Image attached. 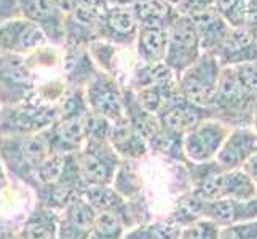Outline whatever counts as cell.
Returning a JSON list of instances; mask_svg holds the SVG:
<instances>
[{
    "instance_id": "obj_1",
    "label": "cell",
    "mask_w": 257,
    "mask_h": 239,
    "mask_svg": "<svg viewBox=\"0 0 257 239\" xmlns=\"http://www.w3.org/2000/svg\"><path fill=\"white\" fill-rule=\"evenodd\" d=\"M50 147L43 131L29 136L0 137V159L8 172L31 188L37 187L35 172L42 161L50 155Z\"/></svg>"
},
{
    "instance_id": "obj_2",
    "label": "cell",
    "mask_w": 257,
    "mask_h": 239,
    "mask_svg": "<svg viewBox=\"0 0 257 239\" xmlns=\"http://www.w3.org/2000/svg\"><path fill=\"white\" fill-rule=\"evenodd\" d=\"M257 110V96L247 93L238 83L232 67H222L217 94L211 107L212 118L230 128H251Z\"/></svg>"
},
{
    "instance_id": "obj_3",
    "label": "cell",
    "mask_w": 257,
    "mask_h": 239,
    "mask_svg": "<svg viewBox=\"0 0 257 239\" xmlns=\"http://www.w3.org/2000/svg\"><path fill=\"white\" fill-rule=\"evenodd\" d=\"M58 120V104L34 96L20 104L0 107V137L29 136L48 129Z\"/></svg>"
},
{
    "instance_id": "obj_4",
    "label": "cell",
    "mask_w": 257,
    "mask_h": 239,
    "mask_svg": "<svg viewBox=\"0 0 257 239\" xmlns=\"http://www.w3.org/2000/svg\"><path fill=\"white\" fill-rule=\"evenodd\" d=\"M220 70L222 67L217 59L212 55L203 53L190 67L177 77L179 96L195 107L211 110L217 94Z\"/></svg>"
},
{
    "instance_id": "obj_5",
    "label": "cell",
    "mask_w": 257,
    "mask_h": 239,
    "mask_svg": "<svg viewBox=\"0 0 257 239\" xmlns=\"http://www.w3.org/2000/svg\"><path fill=\"white\" fill-rule=\"evenodd\" d=\"M37 88L39 77L26 58L0 55V107L32 99Z\"/></svg>"
},
{
    "instance_id": "obj_6",
    "label": "cell",
    "mask_w": 257,
    "mask_h": 239,
    "mask_svg": "<svg viewBox=\"0 0 257 239\" xmlns=\"http://www.w3.org/2000/svg\"><path fill=\"white\" fill-rule=\"evenodd\" d=\"M203 55L195 24L189 16L179 15L168 29V45L163 63L179 77Z\"/></svg>"
},
{
    "instance_id": "obj_7",
    "label": "cell",
    "mask_w": 257,
    "mask_h": 239,
    "mask_svg": "<svg viewBox=\"0 0 257 239\" xmlns=\"http://www.w3.org/2000/svg\"><path fill=\"white\" fill-rule=\"evenodd\" d=\"M230 126L216 118H206L182 137V150L187 163L214 161L220 147L230 134Z\"/></svg>"
},
{
    "instance_id": "obj_8",
    "label": "cell",
    "mask_w": 257,
    "mask_h": 239,
    "mask_svg": "<svg viewBox=\"0 0 257 239\" xmlns=\"http://www.w3.org/2000/svg\"><path fill=\"white\" fill-rule=\"evenodd\" d=\"M83 180L88 185H112L115 172L121 164L110 142H85L77 152Z\"/></svg>"
},
{
    "instance_id": "obj_9",
    "label": "cell",
    "mask_w": 257,
    "mask_h": 239,
    "mask_svg": "<svg viewBox=\"0 0 257 239\" xmlns=\"http://www.w3.org/2000/svg\"><path fill=\"white\" fill-rule=\"evenodd\" d=\"M83 90L90 112L101 115L109 121H115L125 117L123 88L118 78L99 70L86 83Z\"/></svg>"
},
{
    "instance_id": "obj_10",
    "label": "cell",
    "mask_w": 257,
    "mask_h": 239,
    "mask_svg": "<svg viewBox=\"0 0 257 239\" xmlns=\"http://www.w3.org/2000/svg\"><path fill=\"white\" fill-rule=\"evenodd\" d=\"M24 20L31 21L42 31L53 47L64 45L66 13L53 0H18Z\"/></svg>"
},
{
    "instance_id": "obj_11",
    "label": "cell",
    "mask_w": 257,
    "mask_h": 239,
    "mask_svg": "<svg viewBox=\"0 0 257 239\" xmlns=\"http://www.w3.org/2000/svg\"><path fill=\"white\" fill-rule=\"evenodd\" d=\"M47 43L42 31L23 16L0 24V55L26 58Z\"/></svg>"
},
{
    "instance_id": "obj_12",
    "label": "cell",
    "mask_w": 257,
    "mask_h": 239,
    "mask_svg": "<svg viewBox=\"0 0 257 239\" xmlns=\"http://www.w3.org/2000/svg\"><path fill=\"white\" fill-rule=\"evenodd\" d=\"M139 23L131 7H107L101 13L99 39L115 43L120 48H133Z\"/></svg>"
},
{
    "instance_id": "obj_13",
    "label": "cell",
    "mask_w": 257,
    "mask_h": 239,
    "mask_svg": "<svg viewBox=\"0 0 257 239\" xmlns=\"http://www.w3.org/2000/svg\"><path fill=\"white\" fill-rule=\"evenodd\" d=\"M257 153V132L252 128H232L214 161L222 171L241 169Z\"/></svg>"
},
{
    "instance_id": "obj_14",
    "label": "cell",
    "mask_w": 257,
    "mask_h": 239,
    "mask_svg": "<svg viewBox=\"0 0 257 239\" xmlns=\"http://www.w3.org/2000/svg\"><path fill=\"white\" fill-rule=\"evenodd\" d=\"M201 218H208L216 225L228 226L257 220V196L252 199H214L203 201Z\"/></svg>"
},
{
    "instance_id": "obj_15",
    "label": "cell",
    "mask_w": 257,
    "mask_h": 239,
    "mask_svg": "<svg viewBox=\"0 0 257 239\" xmlns=\"http://www.w3.org/2000/svg\"><path fill=\"white\" fill-rule=\"evenodd\" d=\"M212 56L220 67H235L257 61V35L244 28H232Z\"/></svg>"
},
{
    "instance_id": "obj_16",
    "label": "cell",
    "mask_w": 257,
    "mask_h": 239,
    "mask_svg": "<svg viewBox=\"0 0 257 239\" xmlns=\"http://www.w3.org/2000/svg\"><path fill=\"white\" fill-rule=\"evenodd\" d=\"M97 212L78 196L59 212L56 239H90Z\"/></svg>"
},
{
    "instance_id": "obj_17",
    "label": "cell",
    "mask_w": 257,
    "mask_h": 239,
    "mask_svg": "<svg viewBox=\"0 0 257 239\" xmlns=\"http://www.w3.org/2000/svg\"><path fill=\"white\" fill-rule=\"evenodd\" d=\"M157 118L163 129L171 132V134L184 137L195 126L200 125L203 120L212 118V115L209 110L195 107L179 96Z\"/></svg>"
},
{
    "instance_id": "obj_18",
    "label": "cell",
    "mask_w": 257,
    "mask_h": 239,
    "mask_svg": "<svg viewBox=\"0 0 257 239\" xmlns=\"http://www.w3.org/2000/svg\"><path fill=\"white\" fill-rule=\"evenodd\" d=\"M59 69L67 88H85L99 72L86 47H63Z\"/></svg>"
},
{
    "instance_id": "obj_19",
    "label": "cell",
    "mask_w": 257,
    "mask_h": 239,
    "mask_svg": "<svg viewBox=\"0 0 257 239\" xmlns=\"http://www.w3.org/2000/svg\"><path fill=\"white\" fill-rule=\"evenodd\" d=\"M43 136L51 153H77L85 144L83 118H58Z\"/></svg>"
},
{
    "instance_id": "obj_20",
    "label": "cell",
    "mask_w": 257,
    "mask_h": 239,
    "mask_svg": "<svg viewBox=\"0 0 257 239\" xmlns=\"http://www.w3.org/2000/svg\"><path fill=\"white\" fill-rule=\"evenodd\" d=\"M189 18L193 21L195 29L198 32L201 51L208 53V55H214L232 28L216 13L212 7L195 12L189 15Z\"/></svg>"
},
{
    "instance_id": "obj_21",
    "label": "cell",
    "mask_w": 257,
    "mask_h": 239,
    "mask_svg": "<svg viewBox=\"0 0 257 239\" xmlns=\"http://www.w3.org/2000/svg\"><path fill=\"white\" fill-rule=\"evenodd\" d=\"M109 142L120 158L126 161L143 158L149 152V145L138 132L133 129L126 117L112 121Z\"/></svg>"
},
{
    "instance_id": "obj_22",
    "label": "cell",
    "mask_w": 257,
    "mask_h": 239,
    "mask_svg": "<svg viewBox=\"0 0 257 239\" xmlns=\"http://www.w3.org/2000/svg\"><path fill=\"white\" fill-rule=\"evenodd\" d=\"M168 45V29L152 28V26H139L135 42V53L138 63L157 64L163 63Z\"/></svg>"
},
{
    "instance_id": "obj_23",
    "label": "cell",
    "mask_w": 257,
    "mask_h": 239,
    "mask_svg": "<svg viewBox=\"0 0 257 239\" xmlns=\"http://www.w3.org/2000/svg\"><path fill=\"white\" fill-rule=\"evenodd\" d=\"M59 212L35 206L20 225L16 239H56Z\"/></svg>"
},
{
    "instance_id": "obj_24",
    "label": "cell",
    "mask_w": 257,
    "mask_h": 239,
    "mask_svg": "<svg viewBox=\"0 0 257 239\" xmlns=\"http://www.w3.org/2000/svg\"><path fill=\"white\" fill-rule=\"evenodd\" d=\"M133 12L136 15L139 26L165 29H170V26L179 16V12L174 7L168 5L165 0H135Z\"/></svg>"
},
{
    "instance_id": "obj_25",
    "label": "cell",
    "mask_w": 257,
    "mask_h": 239,
    "mask_svg": "<svg viewBox=\"0 0 257 239\" xmlns=\"http://www.w3.org/2000/svg\"><path fill=\"white\" fill-rule=\"evenodd\" d=\"M35 194H37V206L51 209L55 212H63L74 199L82 196V193L78 190L58 182L39 185L35 188Z\"/></svg>"
},
{
    "instance_id": "obj_26",
    "label": "cell",
    "mask_w": 257,
    "mask_h": 239,
    "mask_svg": "<svg viewBox=\"0 0 257 239\" xmlns=\"http://www.w3.org/2000/svg\"><path fill=\"white\" fill-rule=\"evenodd\" d=\"M203 201L193 190L189 193H184L182 196L176 201V206L171 212V215L166 218L168 223H171L182 229L184 226H187L193 222H197L198 218H201V207Z\"/></svg>"
},
{
    "instance_id": "obj_27",
    "label": "cell",
    "mask_w": 257,
    "mask_h": 239,
    "mask_svg": "<svg viewBox=\"0 0 257 239\" xmlns=\"http://www.w3.org/2000/svg\"><path fill=\"white\" fill-rule=\"evenodd\" d=\"M86 48H88V51H90L96 67L99 69L101 72H105V74H109V75L117 78L120 50H125V48H120V47L115 45V43L102 40V39L93 40Z\"/></svg>"
},
{
    "instance_id": "obj_28",
    "label": "cell",
    "mask_w": 257,
    "mask_h": 239,
    "mask_svg": "<svg viewBox=\"0 0 257 239\" xmlns=\"http://www.w3.org/2000/svg\"><path fill=\"white\" fill-rule=\"evenodd\" d=\"M181 229L165 222L155 223H139L133 228H128L121 239H177Z\"/></svg>"
},
{
    "instance_id": "obj_29",
    "label": "cell",
    "mask_w": 257,
    "mask_h": 239,
    "mask_svg": "<svg viewBox=\"0 0 257 239\" xmlns=\"http://www.w3.org/2000/svg\"><path fill=\"white\" fill-rule=\"evenodd\" d=\"M125 231V225L117 214L97 212L90 239H121Z\"/></svg>"
},
{
    "instance_id": "obj_30",
    "label": "cell",
    "mask_w": 257,
    "mask_h": 239,
    "mask_svg": "<svg viewBox=\"0 0 257 239\" xmlns=\"http://www.w3.org/2000/svg\"><path fill=\"white\" fill-rule=\"evenodd\" d=\"M112 187L125 199H131L141 194V183L135 167L131 166V161H125L118 166V169L113 177Z\"/></svg>"
},
{
    "instance_id": "obj_31",
    "label": "cell",
    "mask_w": 257,
    "mask_h": 239,
    "mask_svg": "<svg viewBox=\"0 0 257 239\" xmlns=\"http://www.w3.org/2000/svg\"><path fill=\"white\" fill-rule=\"evenodd\" d=\"M247 0H214L212 8L230 28H243Z\"/></svg>"
},
{
    "instance_id": "obj_32",
    "label": "cell",
    "mask_w": 257,
    "mask_h": 239,
    "mask_svg": "<svg viewBox=\"0 0 257 239\" xmlns=\"http://www.w3.org/2000/svg\"><path fill=\"white\" fill-rule=\"evenodd\" d=\"M110 126L112 121H109L107 118L88 112V115L83 118L85 142H109Z\"/></svg>"
},
{
    "instance_id": "obj_33",
    "label": "cell",
    "mask_w": 257,
    "mask_h": 239,
    "mask_svg": "<svg viewBox=\"0 0 257 239\" xmlns=\"http://www.w3.org/2000/svg\"><path fill=\"white\" fill-rule=\"evenodd\" d=\"M220 226L208 218H198L187 226H184L177 239H219Z\"/></svg>"
},
{
    "instance_id": "obj_34",
    "label": "cell",
    "mask_w": 257,
    "mask_h": 239,
    "mask_svg": "<svg viewBox=\"0 0 257 239\" xmlns=\"http://www.w3.org/2000/svg\"><path fill=\"white\" fill-rule=\"evenodd\" d=\"M235 77L247 93L257 96V61H249L240 66L232 67Z\"/></svg>"
},
{
    "instance_id": "obj_35",
    "label": "cell",
    "mask_w": 257,
    "mask_h": 239,
    "mask_svg": "<svg viewBox=\"0 0 257 239\" xmlns=\"http://www.w3.org/2000/svg\"><path fill=\"white\" fill-rule=\"evenodd\" d=\"M219 239H257V220L222 226Z\"/></svg>"
},
{
    "instance_id": "obj_36",
    "label": "cell",
    "mask_w": 257,
    "mask_h": 239,
    "mask_svg": "<svg viewBox=\"0 0 257 239\" xmlns=\"http://www.w3.org/2000/svg\"><path fill=\"white\" fill-rule=\"evenodd\" d=\"M214 5V0H182L177 7V12L179 15L189 16L198 10H205V8H211Z\"/></svg>"
},
{
    "instance_id": "obj_37",
    "label": "cell",
    "mask_w": 257,
    "mask_h": 239,
    "mask_svg": "<svg viewBox=\"0 0 257 239\" xmlns=\"http://www.w3.org/2000/svg\"><path fill=\"white\" fill-rule=\"evenodd\" d=\"M20 4L18 0H0V24L13 20V18H20Z\"/></svg>"
},
{
    "instance_id": "obj_38",
    "label": "cell",
    "mask_w": 257,
    "mask_h": 239,
    "mask_svg": "<svg viewBox=\"0 0 257 239\" xmlns=\"http://www.w3.org/2000/svg\"><path fill=\"white\" fill-rule=\"evenodd\" d=\"M243 28L257 35V0H247Z\"/></svg>"
},
{
    "instance_id": "obj_39",
    "label": "cell",
    "mask_w": 257,
    "mask_h": 239,
    "mask_svg": "<svg viewBox=\"0 0 257 239\" xmlns=\"http://www.w3.org/2000/svg\"><path fill=\"white\" fill-rule=\"evenodd\" d=\"M18 229H20V225L13 220H0V239H16Z\"/></svg>"
},
{
    "instance_id": "obj_40",
    "label": "cell",
    "mask_w": 257,
    "mask_h": 239,
    "mask_svg": "<svg viewBox=\"0 0 257 239\" xmlns=\"http://www.w3.org/2000/svg\"><path fill=\"white\" fill-rule=\"evenodd\" d=\"M241 169L246 172V175L252 180V183L257 188V153L247 159V161L241 166Z\"/></svg>"
},
{
    "instance_id": "obj_41",
    "label": "cell",
    "mask_w": 257,
    "mask_h": 239,
    "mask_svg": "<svg viewBox=\"0 0 257 239\" xmlns=\"http://www.w3.org/2000/svg\"><path fill=\"white\" fill-rule=\"evenodd\" d=\"M53 2H55L66 15H69L72 10H75L77 5H78V0H53Z\"/></svg>"
},
{
    "instance_id": "obj_42",
    "label": "cell",
    "mask_w": 257,
    "mask_h": 239,
    "mask_svg": "<svg viewBox=\"0 0 257 239\" xmlns=\"http://www.w3.org/2000/svg\"><path fill=\"white\" fill-rule=\"evenodd\" d=\"M8 177H7V169H5V166L2 163V159H0V191L8 188Z\"/></svg>"
},
{
    "instance_id": "obj_43",
    "label": "cell",
    "mask_w": 257,
    "mask_h": 239,
    "mask_svg": "<svg viewBox=\"0 0 257 239\" xmlns=\"http://www.w3.org/2000/svg\"><path fill=\"white\" fill-rule=\"evenodd\" d=\"M135 0H107V7H131Z\"/></svg>"
},
{
    "instance_id": "obj_44",
    "label": "cell",
    "mask_w": 257,
    "mask_h": 239,
    "mask_svg": "<svg viewBox=\"0 0 257 239\" xmlns=\"http://www.w3.org/2000/svg\"><path fill=\"white\" fill-rule=\"evenodd\" d=\"M165 2L168 4V5H171V7H174L176 10H177V7H179V4L182 2V0H165Z\"/></svg>"
},
{
    "instance_id": "obj_45",
    "label": "cell",
    "mask_w": 257,
    "mask_h": 239,
    "mask_svg": "<svg viewBox=\"0 0 257 239\" xmlns=\"http://www.w3.org/2000/svg\"><path fill=\"white\" fill-rule=\"evenodd\" d=\"M251 128L257 132V110H255V113H254V118H252V125H251Z\"/></svg>"
}]
</instances>
